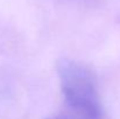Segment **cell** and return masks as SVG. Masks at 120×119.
Segmentation results:
<instances>
[{
  "label": "cell",
  "mask_w": 120,
  "mask_h": 119,
  "mask_svg": "<svg viewBox=\"0 0 120 119\" xmlns=\"http://www.w3.org/2000/svg\"><path fill=\"white\" fill-rule=\"evenodd\" d=\"M61 91L71 116L79 119H101V104L93 73L71 58L57 62Z\"/></svg>",
  "instance_id": "6da1fadb"
},
{
  "label": "cell",
  "mask_w": 120,
  "mask_h": 119,
  "mask_svg": "<svg viewBox=\"0 0 120 119\" xmlns=\"http://www.w3.org/2000/svg\"><path fill=\"white\" fill-rule=\"evenodd\" d=\"M47 119H74V118L69 115L68 117H63V118H58V117H56V118H47Z\"/></svg>",
  "instance_id": "7a4b0ae2"
}]
</instances>
